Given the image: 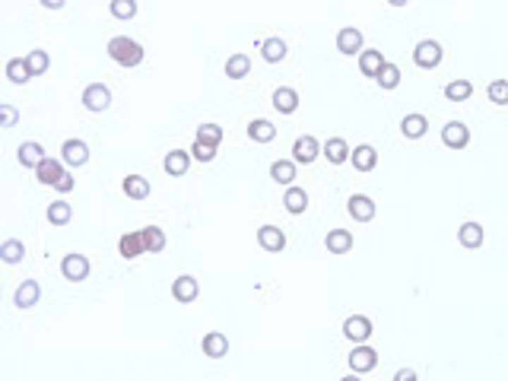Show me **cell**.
<instances>
[{"mask_svg": "<svg viewBox=\"0 0 508 381\" xmlns=\"http://www.w3.org/2000/svg\"><path fill=\"white\" fill-rule=\"evenodd\" d=\"M105 51L114 64H121V67H137V64H143V54H146L143 44L127 38V35H114Z\"/></svg>", "mask_w": 508, "mask_h": 381, "instance_id": "6da1fadb", "label": "cell"}, {"mask_svg": "<svg viewBox=\"0 0 508 381\" xmlns=\"http://www.w3.org/2000/svg\"><path fill=\"white\" fill-rule=\"evenodd\" d=\"M442 57H445V51L435 38H423V42L413 48V64L423 70H435L438 64H442Z\"/></svg>", "mask_w": 508, "mask_h": 381, "instance_id": "7a4b0ae2", "label": "cell"}, {"mask_svg": "<svg viewBox=\"0 0 508 381\" xmlns=\"http://www.w3.org/2000/svg\"><path fill=\"white\" fill-rule=\"evenodd\" d=\"M89 270H92V264H89L86 254H76V251L64 254V260H61L64 279H70V283H83V279L89 277Z\"/></svg>", "mask_w": 508, "mask_h": 381, "instance_id": "3957f363", "label": "cell"}, {"mask_svg": "<svg viewBox=\"0 0 508 381\" xmlns=\"http://www.w3.org/2000/svg\"><path fill=\"white\" fill-rule=\"evenodd\" d=\"M108 105H111V89L105 83H89L83 89V108L86 111H108Z\"/></svg>", "mask_w": 508, "mask_h": 381, "instance_id": "277c9868", "label": "cell"}, {"mask_svg": "<svg viewBox=\"0 0 508 381\" xmlns=\"http://www.w3.org/2000/svg\"><path fill=\"white\" fill-rule=\"evenodd\" d=\"M318 156H321V143H318L311 133H305V137H298L296 143H292V162L296 165H311Z\"/></svg>", "mask_w": 508, "mask_h": 381, "instance_id": "5b68a950", "label": "cell"}, {"mask_svg": "<svg viewBox=\"0 0 508 381\" xmlns=\"http://www.w3.org/2000/svg\"><path fill=\"white\" fill-rule=\"evenodd\" d=\"M343 334H346V340H353L356 346H362V343H368V337H372V321H368L365 315H349L346 321H343Z\"/></svg>", "mask_w": 508, "mask_h": 381, "instance_id": "8992f818", "label": "cell"}, {"mask_svg": "<svg viewBox=\"0 0 508 381\" xmlns=\"http://www.w3.org/2000/svg\"><path fill=\"white\" fill-rule=\"evenodd\" d=\"M61 162L64 165H70V169H80V165H86L89 162V146H86V140H67V143L61 146Z\"/></svg>", "mask_w": 508, "mask_h": 381, "instance_id": "52a82bcc", "label": "cell"}, {"mask_svg": "<svg viewBox=\"0 0 508 381\" xmlns=\"http://www.w3.org/2000/svg\"><path fill=\"white\" fill-rule=\"evenodd\" d=\"M442 143L448 146V150H464V146L470 143V127L464 124V121H448V124L442 127Z\"/></svg>", "mask_w": 508, "mask_h": 381, "instance_id": "ba28073f", "label": "cell"}, {"mask_svg": "<svg viewBox=\"0 0 508 381\" xmlns=\"http://www.w3.org/2000/svg\"><path fill=\"white\" fill-rule=\"evenodd\" d=\"M375 365H378V353H375L372 346H365V343L349 353V368H353V375H365V372H372Z\"/></svg>", "mask_w": 508, "mask_h": 381, "instance_id": "9c48e42d", "label": "cell"}, {"mask_svg": "<svg viewBox=\"0 0 508 381\" xmlns=\"http://www.w3.org/2000/svg\"><path fill=\"white\" fill-rule=\"evenodd\" d=\"M200 349L207 359H222V356L229 353V337L222 334V330H210V334H203Z\"/></svg>", "mask_w": 508, "mask_h": 381, "instance_id": "30bf717a", "label": "cell"}, {"mask_svg": "<svg viewBox=\"0 0 508 381\" xmlns=\"http://www.w3.org/2000/svg\"><path fill=\"white\" fill-rule=\"evenodd\" d=\"M337 51L340 54H362V32L356 25H343L337 32Z\"/></svg>", "mask_w": 508, "mask_h": 381, "instance_id": "8fae6325", "label": "cell"}, {"mask_svg": "<svg viewBox=\"0 0 508 381\" xmlns=\"http://www.w3.org/2000/svg\"><path fill=\"white\" fill-rule=\"evenodd\" d=\"M38 298H42V286H38V279H23V283L16 286L13 305H16V308H32V305H38Z\"/></svg>", "mask_w": 508, "mask_h": 381, "instance_id": "7c38bea8", "label": "cell"}, {"mask_svg": "<svg viewBox=\"0 0 508 381\" xmlns=\"http://www.w3.org/2000/svg\"><path fill=\"white\" fill-rule=\"evenodd\" d=\"M321 156L327 159L330 165H343V162H349V156H353V150L346 146V140L343 137H330L327 143L321 146Z\"/></svg>", "mask_w": 508, "mask_h": 381, "instance_id": "4fadbf2b", "label": "cell"}, {"mask_svg": "<svg viewBox=\"0 0 508 381\" xmlns=\"http://www.w3.org/2000/svg\"><path fill=\"white\" fill-rule=\"evenodd\" d=\"M346 210H349V216H353L356 222H372L375 219V200H372V197H365V194H353V197H349Z\"/></svg>", "mask_w": 508, "mask_h": 381, "instance_id": "5bb4252c", "label": "cell"}, {"mask_svg": "<svg viewBox=\"0 0 508 381\" xmlns=\"http://www.w3.org/2000/svg\"><path fill=\"white\" fill-rule=\"evenodd\" d=\"M258 245L264 248V251H270V254H279V251L286 248L283 229H277V226H260V229H258Z\"/></svg>", "mask_w": 508, "mask_h": 381, "instance_id": "9a60e30c", "label": "cell"}, {"mask_svg": "<svg viewBox=\"0 0 508 381\" xmlns=\"http://www.w3.org/2000/svg\"><path fill=\"white\" fill-rule=\"evenodd\" d=\"M171 296H175L181 305H190L197 296H200V283H197L194 277H188V273H184V277H178L175 283H171Z\"/></svg>", "mask_w": 508, "mask_h": 381, "instance_id": "2e32d148", "label": "cell"}, {"mask_svg": "<svg viewBox=\"0 0 508 381\" xmlns=\"http://www.w3.org/2000/svg\"><path fill=\"white\" fill-rule=\"evenodd\" d=\"M64 175H67L64 162H61V159H51V156L35 169V178H38V181H42V184H51V188H57V181H61Z\"/></svg>", "mask_w": 508, "mask_h": 381, "instance_id": "e0dca14e", "label": "cell"}, {"mask_svg": "<svg viewBox=\"0 0 508 381\" xmlns=\"http://www.w3.org/2000/svg\"><path fill=\"white\" fill-rule=\"evenodd\" d=\"M16 159H19V165H25V169H38V165H42L44 159H48V152H44V146H42V143L29 140V143L19 146Z\"/></svg>", "mask_w": 508, "mask_h": 381, "instance_id": "ac0fdd59", "label": "cell"}, {"mask_svg": "<svg viewBox=\"0 0 508 381\" xmlns=\"http://www.w3.org/2000/svg\"><path fill=\"white\" fill-rule=\"evenodd\" d=\"M324 248L330 254H349L353 251V232L349 229H330L327 238H324Z\"/></svg>", "mask_w": 508, "mask_h": 381, "instance_id": "d6986e66", "label": "cell"}, {"mask_svg": "<svg viewBox=\"0 0 508 381\" xmlns=\"http://www.w3.org/2000/svg\"><path fill=\"white\" fill-rule=\"evenodd\" d=\"M165 171H169L171 178H181V175H188V169H190V150H171V152H165Z\"/></svg>", "mask_w": 508, "mask_h": 381, "instance_id": "ffe728a7", "label": "cell"}, {"mask_svg": "<svg viewBox=\"0 0 508 381\" xmlns=\"http://www.w3.org/2000/svg\"><path fill=\"white\" fill-rule=\"evenodd\" d=\"M118 251H121V258H124V260H133V258H140V254H146L140 229H137V232H124V235H121Z\"/></svg>", "mask_w": 508, "mask_h": 381, "instance_id": "44dd1931", "label": "cell"}, {"mask_svg": "<svg viewBox=\"0 0 508 381\" xmlns=\"http://www.w3.org/2000/svg\"><path fill=\"white\" fill-rule=\"evenodd\" d=\"M349 162H353L356 171H372L375 165H378V152H375V146L362 143L353 150V156H349Z\"/></svg>", "mask_w": 508, "mask_h": 381, "instance_id": "7402d4cb", "label": "cell"}, {"mask_svg": "<svg viewBox=\"0 0 508 381\" xmlns=\"http://www.w3.org/2000/svg\"><path fill=\"white\" fill-rule=\"evenodd\" d=\"M283 207H286V213H292V216H298V213H305L308 210V194H305V188H286V194H283Z\"/></svg>", "mask_w": 508, "mask_h": 381, "instance_id": "603a6c76", "label": "cell"}, {"mask_svg": "<svg viewBox=\"0 0 508 381\" xmlns=\"http://www.w3.org/2000/svg\"><path fill=\"white\" fill-rule=\"evenodd\" d=\"M385 57H381V51H375V48H368V51H362L359 54V70H362V76H372V80H378V73H381V67H385Z\"/></svg>", "mask_w": 508, "mask_h": 381, "instance_id": "cb8c5ba5", "label": "cell"}, {"mask_svg": "<svg viewBox=\"0 0 508 381\" xmlns=\"http://www.w3.org/2000/svg\"><path fill=\"white\" fill-rule=\"evenodd\" d=\"M273 108H277L279 114H292L298 108V92L292 86H279L277 92H273Z\"/></svg>", "mask_w": 508, "mask_h": 381, "instance_id": "d4e9b609", "label": "cell"}, {"mask_svg": "<svg viewBox=\"0 0 508 381\" xmlns=\"http://www.w3.org/2000/svg\"><path fill=\"white\" fill-rule=\"evenodd\" d=\"M483 238H486V232H483V226L480 222H464L461 229H457V241H461L464 248H480L483 245Z\"/></svg>", "mask_w": 508, "mask_h": 381, "instance_id": "484cf974", "label": "cell"}, {"mask_svg": "<svg viewBox=\"0 0 508 381\" xmlns=\"http://www.w3.org/2000/svg\"><path fill=\"white\" fill-rule=\"evenodd\" d=\"M270 178L277 184H283V188H292V181H296V162L292 159H277L270 165Z\"/></svg>", "mask_w": 508, "mask_h": 381, "instance_id": "4316f807", "label": "cell"}, {"mask_svg": "<svg viewBox=\"0 0 508 381\" xmlns=\"http://www.w3.org/2000/svg\"><path fill=\"white\" fill-rule=\"evenodd\" d=\"M400 131H404L406 140H419L429 131V121H425V114H406V118L400 121Z\"/></svg>", "mask_w": 508, "mask_h": 381, "instance_id": "83f0119b", "label": "cell"}, {"mask_svg": "<svg viewBox=\"0 0 508 381\" xmlns=\"http://www.w3.org/2000/svg\"><path fill=\"white\" fill-rule=\"evenodd\" d=\"M6 80L16 83V86H25V83L32 80V70H29V64H25V57H10V61H6Z\"/></svg>", "mask_w": 508, "mask_h": 381, "instance_id": "f1b7e54d", "label": "cell"}, {"mask_svg": "<svg viewBox=\"0 0 508 381\" xmlns=\"http://www.w3.org/2000/svg\"><path fill=\"white\" fill-rule=\"evenodd\" d=\"M121 188H124V194L131 197V200H146V197H150V178H143V175H127Z\"/></svg>", "mask_w": 508, "mask_h": 381, "instance_id": "f546056e", "label": "cell"}, {"mask_svg": "<svg viewBox=\"0 0 508 381\" xmlns=\"http://www.w3.org/2000/svg\"><path fill=\"white\" fill-rule=\"evenodd\" d=\"M251 73V57L248 54H229V61H226V76L229 80H245V76Z\"/></svg>", "mask_w": 508, "mask_h": 381, "instance_id": "4dcf8cb0", "label": "cell"}, {"mask_svg": "<svg viewBox=\"0 0 508 381\" xmlns=\"http://www.w3.org/2000/svg\"><path fill=\"white\" fill-rule=\"evenodd\" d=\"M140 235H143V248H146V254H159V251H165V232L159 226H146V229H140Z\"/></svg>", "mask_w": 508, "mask_h": 381, "instance_id": "1f68e13d", "label": "cell"}, {"mask_svg": "<svg viewBox=\"0 0 508 381\" xmlns=\"http://www.w3.org/2000/svg\"><path fill=\"white\" fill-rule=\"evenodd\" d=\"M258 48H260V54H264L267 64H279V61L286 57V42H283V38H277V35H273V38H264Z\"/></svg>", "mask_w": 508, "mask_h": 381, "instance_id": "d6a6232c", "label": "cell"}, {"mask_svg": "<svg viewBox=\"0 0 508 381\" xmlns=\"http://www.w3.org/2000/svg\"><path fill=\"white\" fill-rule=\"evenodd\" d=\"M248 137H251L254 143H270V140L277 137V127H273L267 118H258V121L248 124Z\"/></svg>", "mask_w": 508, "mask_h": 381, "instance_id": "836d02e7", "label": "cell"}, {"mask_svg": "<svg viewBox=\"0 0 508 381\" xmlns=\"http://www.w3.org/2000/svg\"><path fill=\"white\" fill-rule=\"evenodd\" d=\"M70 219H73V207H70L67 200L48 203V222H51V226H67Z\"/></svg>", "mask_w": 508, "mask_h": 381, "instance_id": "e575fe53", "label": "cell"}, {"mask_svg": "<svg viewBox=\"0 0 508 381\" xmlns=\"http://www.w3.org/2000/svg\"><path fill=\"white\" fill-rule=\"evenodd\" d=\"M470 95H473V83L470 80H451L445 86V99L448 102H467Z\"/></svg>", "mask_w": 508, "mask_h": 381, "instance_id": "d590c367", "label": "cell"}, {"mask_svg": "<svg viewBox=\"0 0 508 381\" xmlns=\"http://www.w3.org/2000/svg\"><path fill=\"white\" fill-rule=\"evenodd\" d=\"M25 254V245L19 238H6L4 245H0V258H4V264H19Z\"/></svg>", "mask_w": 508, "mask_h": 381, "instance_id": "8d00e7d4", "label": "cell"}, {"mask_svg": "<svg viewBox=\"0 0 508 381\" xmlns=\"http://www.w3.org/2000/svg\"><path fill=\"white\" fill-rule=\"evenodd\" d=\"M25 64H29V70H32V76H42L44 70L51 67V57H48V51H42V48H35V51H29L25 54Z\"/></svg>", "mask_w": 508, "mask_h": 381, "instance_id": "74e56055", "label": "cell"}, {"mask_svg": "<svg viewBox=\"0 0 508 381\" xmlns=\"http://www.w3.org/2000/svg\"><path fill=\"white\" fill-rule=\"evenodd\" d=\"M378 86H381V89H397V86H400V67H397V64L387 61L385 67H381V73H378Z\"/></svg>", "mask_w": 508, "mask_h": 381, "instance_id": "f35d334b", "label": "cell"}, {"mask_svg": "<svg viewBox=\"0 0 508 381\" xmlns=\"http://www.w3.org/2000/svg\"><path fill=\"white\" fill-rule=\"evenodd\" d=\"M197 140L207 146H219L222 143V127L219 124H200L197 127Z\"/></svg>", "mask_w": 508, "mask_h": 381, "instance_id": "ab89813d", "label": "cell"}, {"mask_svg": "<svg viewBox=\"0 0 508 381\" xmlns=\"http://www.w3.org/2000/svg\"><path fill=\"white\" fill-rule=\"evenodd\" d=\"M489 102H495V105H508V80H492L486 89Z\"/></svg>", "mask_w": 508, "mask_h": 381, "instance_id": "60d3db41", "label": "cell"}, {"mask_svg": "<svg viewBox=\"0 0 508 381\" xmlns=\"http://www.w3.org/2000/svg\"><path fill=\"white\" fill-rule=\"evenodd\" d=\"M111 16L114 19H133L137 16V4H133V0H111Z\"/></svg>", "mask_w": 508, "mask_h": 381, "instance_id": "b9f144b4", "label": "cell"}, {"mask_svg": "<svg viewBox=\"0 0 508 381\" xmlns=\"http://www.w3.org/2000/svg\"><path fill=\"white\" fill-rule=\"evenodd\" d=\"M190 156H194L197 162H213V159H216V146H207V143H200V140H194Z\"/></svg>", "mask_w": 508, "mask_h": 381, "instance_id": "7bdbcfd3", "label": "cell"}, {"mask_svg": "<svg viewBox=\"0 0 508 381\" xmlns=\"http://www.w3.org/2000/svg\"><path fill=\"white\" fill-rule=\"evenodd\" d=\"M16 118H19V111L4 102V105H0V127H13L16 124Z\"/></svg>", "mask_w": 508, "mask_h": 381, "instance_id": "ee69618b", "label": "cell"}, {"mask_svg": "<svg viewBox=\"0 0 508 381\" xmlns=\"http://www.w3.org/2000/svg\"><path fill=\"white\" fill-rule=\"evenodd\" d=\"M73 184H76V181H73V175L67 171V175H64L61 181H57V190H61V194H70V190H73Z\"/></svg>", "mask_w": 508, "mask_h": 381, "instance_id": "f6af8a7d", "label": "cell"}, {"mask_svg": "<svg viewBox=\"0 0 508 381\" xmlns=\"http://www.w3.org/2000/svg\"><path fill=\"white\" fill-rule=\"evenodd\" d=\"M394 381H416V372H413V368H397Z\"/></svg>", "mask_w": 508, "mask_h": 381, "instance_id": "bcb514c9", "label": "cell"}, {"mask_svg": "<svg viewBox=\"0 0 508 381\" xmlns=\"http://www.w3.org/2000/svg\"><path fill=\"white\" fill-rule=\"evenodd\" d=\"M42 6H44V10H61L64 4H61V0H42Z\"/></svg>", "mask_w": 508, "mask_h": 381, "instance_id": "7dc6e473", "label": "cell"}, {"mask_svg": "<svg viewBox=\"0 0 508 381\" xmlns=\"http://www.w3.org/2000/svg\"><path fill=\"white\" fill-rule=\"evenodd\" d=\"M340 381H359V375H346V378H340Z\"/></svg>", "mask_w": 508, "mask_h": 381, "instance_id": "c3c4849f", "label": "cell"}]
</instances>
